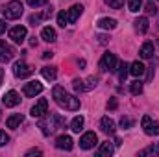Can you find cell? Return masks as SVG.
Masks as SVG:
<instances>
[{
  "label": "cell",
  "instance_id": "6da1fadb",
  "mask_svg": "<svg viewBox=\"0 0 159 157\" xmlns=\"http://www.w3.org/2000/svg\"><path fill=\"white\" fill-rule=\"evenodd\" d=\"M52 96H54L56 104H57L59 107L67 109V111H78V109H80V100L76 98V96L69 94V92H67L63 87H59V85H56V87H54Z\"/></svg>",
  "mask_w": 159,
  "mask_h": 157
},
{
  "label": "cell",
  "instance_id": "7a4b0ae2",
  "mask_svg": "<svg viewBox=\"0 0 159 157\" xmlns=\"http://www.w3.org/2000/svg\"><path fill=\"white\" fill-rule=\"evenodd\" d=\"M65 124V120L59 117V115H46L44 118H41L39 120V128L41 131H43V135H52L59 126H63Z\"/></svg>",
  "mask_w": 159,
  "mask_h": 157
},
{
  "label": "cell",
  "instance_id": "3957f363",
  "mask_svg": "<svg viewBox=\"0 0 159 157\" xmlns=\"http://www.w3.org/2000/svg\"><path fill=\"white\" fill-rule=\"evenodd\" d=\"M22 11H24V7H22V4H20L19 0H11V2H7L6 6H2V15H4L7 20H17V19H20Z\"/></svg>",
  "mask_w": 159,
  "mask_h": 157
},
{
  "label": "cell",
  "instance_id": "277c9868",
  "mask_svg": "<svg viewBox=\"0 0 159 157\" xmlns=\"http://www.w3.org/2000/svg\"><path fill=\"white\" fill-rule=\"evenodd\" d=\"M117 56L115 54H111V52H107V54H104L102 56V59H100V69L104 70V72H115L117 70Z\"/></svg>",
  "mask_w": 159,
  "mask_h": 157
},
{
  "label": "cell",
  "instance_id": "5b68a950",
  "mask_svg": "<svg viewBox=\"0 0 159 157\" xmlns=\"http://www.w3.org/2000/svg\"><path fill=\"white\" fill-rule=\"evenodd\" d=\"M22 92H24V96H28V98H35L37 94H41V92H43V83H41V81H37V79L28 81V83H24Z\"/></svg>",
  "mask_w": 159,
  "mask_h": 157
},
{
  "label": "cell",
  "instance_id": "8992f818",
  "mask_svg": "<svg viewBox=\"0 0 159 157\" xmlns=\"http://www.w3.org/2000/svg\"><path fill=\"white\" fill-rule=\"evenodd\" d=\"M32 72H34V69H32L26 61H22V59L13 65V74H15L17 78H28Z\"/></svg>",
  "mask_w": 159,
  "mask_h": 157
},
{
  "label": "cell",
  "instance_id": "52a82bcc",
  "mask_svg": "<svg viewBox=\"0 0 159 157\" xmlns=\"http://www.w3.org/2000/svg\"><path fill=\"white\" fill-rule=\"evenodd\" d=\"M96 142H98L96 133H94V131H87V133H83L81 139H80V148H83V150H91V148L96 146Z\"/></svg>",
  "mask_w": 159,
  "mask_h": 157
},
{
  "label": "cell",
  "instance_id": "ba28073f",
  "mask_svg": "<svg viewBox=\"0 0 159 157\" xmlns=\"http://www.w3.org/2000/svg\"><path fill=\"white\" fill-rule=\"evenodd\" d=\"M15 57L13 46H9L6 41H0V63H9Z\"/></svg>",
  "mask_w": 159,
  "mask_h": 157
},
{
  "label": "cell",
  "instance_id": "9c48e42d",
  "mask_svg": "<svg viewBox=\"0 0 159 157\" xmlns=\"http://www.w3.org/2000/svg\"><path fill=\"white\" fill-rule=\"evenodd\" d=\"M26 35H28V30H26L24 26H15V28L9 30V39L13 41V43H17V44L24 43Z\"/></svg>",
  "mask_w": 159,
  "mask_h": 157
},
{
  "label": "cell",
  "instance_id": "30bf717a",
  "mask_svg": "<svg viewBox=\"0 0 159 157\" xmlns=\"http://www.w3.org/2000/svg\"><path fill=\"white\" fill-rule=\"evenodd\" d=\"M143 129H144V133L146 135H159V122H154L152 118L148 117H143Z\"/></svg>",
  "mask_w": 159,
  "mask_h": 157
},
{
  "label": "cell",
  "instance_id": "8fae6325",
  "mask_svg": "<svg viewBox=\"0 0 159 157\" xmlns=\"http://www.w3.org/2000/svg\"><path fill=\"white\" fill-rule=\"evenodd\" d=\"M2 104H4L6 107H15V105L20 104V94H19L17 91H7V92L2 96Z\"/></svg>",
  "mask_w": 159,
  "mask_h": 157
},
{
  "label": "cell",
  "instance_id": "7c38bea8",
  "mask_svg": "<svg viewBox=\"0 0 159 157\" xmlns=\"http://www.w3.org/2000/svg\"><path fill=\"white\" fill-rule=\"evenodd\" d=\"M72 146H74V141H72V137L70 135H59L57 139H56V148H59V150H72Z\"/></svg>",
  "mask_w": 159,
  "mask_h": 157
},
{
  "label": "cell",
  "instance_id": "4fadbf2b",
  "mask_svg": "<svg viewBox=\"0 0 159 157\" xmlns=\"http://www.w3.org/2000/svg\"><path fill=\"white\" fill-rule=\"evenodd\" d=\"M46 109H48V100H46V98H41V100L35 102V105L32 107L30 115H32V117H43V115L46 113Z\"/></svg>",
  "mask_w": 159,
  "mask_h": 157
},
{
  "label": "cell",
  "instance_id": "5bb4252c",
  "mask_svg": "<svg viewBox=\"0 0 159 157\" xmlns=\"http://www.w3.org/2000/svg\"><path fill=\"white\" fill-rule=\"evenodd\" d=\"M100 128H102V131L104 133H107V135H115V131H117V124H115V120L109 117H104L100 120Z\"/></svg>",
  "mask_w": 159,
  "mask_h": 157
},
{
  "label": "cell",
  "instance_id": "9a60e30c",
  "mask_svg": "<svg viewBox=\"0 0 159 157\" xmlns=\"http://www.w3.org/2000/svg\"><path fill=\"white\" fill-rule=\"evenodd\" d=\"M67 13H69V22H70V24H74L80 17H81V13H83V6H81V4H74Z\"/></svg>",
  "mask_w": 159,
  "mask_h": 157
},
{
  "label": "cell",
  "instance_id": "2e32d148",
  "mask_svg": "<svg viewBox=\"0 0 159 157\" xmlns=\"http://www.w3.org/2000/svg\"><path fill=\"white\" fill-rule=\"evenodd\" d=\"M96 26L100 30H115L117 28V20L115 19H109V17H104V19H100L96 22Z\"/></svg>",
  "mask_w": 159,
  "mask_h": 157
},
{
  "label": "cell",
  "instance_id": "e0dca14e",
  "mask_svg": "<svg viewBox=\"0 0 159 157\" xmlns=\"http://www.w3.org/2000/svg\"><path fill=\"white\" fill-rule=\"evenodd\" d=\"M139 56H141L143 59H148V57H152V56H154V43L146 41V43L141 46V50H139Z\"/></svg>",
  "mask_w": 159,
  "mask_h": 157
},
{
  "label": "cell",
  "instance_id": "ac0fdd59",
  "mask_svg": "<svg viewBox=\"0 0 159 157\" xmlns=\"http://www.w3.org/2000/svg\"><path fill=\"white\" fill-rule=\"evenodd\" d=\"M41 39L46 41V43H54V41L57 39V34H56L54 28L46 26V28H43V32H41Z\"/></svg>",
  "mask_w": 159,
  "mask_h": 157
},
{
  "label": "cell",
  "instance_id": "d6986e66",
  "mask_svg": "<svg viewBox=\"0 0 159 157\" xmlns=\"http://www.w3.org/2000/svg\"><path fill=\"white\" fill-rule=\"evenodd\" d=\"M22 120H24V117H22L20 113H15V115H11V117L6 120V124H7L9 129H17V128L22 124Z\"/></svg>",
  "mask_w": 159,
  "mask_h": 157
},
{
  "label": "cell",
  "instance_id": "ffe728a7",
  "mask_svg": "<svg viewBox=\"0 0 159 157\" xmlns=\"http://www.w3.org/2000/svg\"><path fill=\"white\" fill-rule=\"evenodd\" d=\"M41 74H43L44 79L54 81V79L57 78V69H56V67H43V69H41Z\"/></svg>",
  "mask_w": 159,
  "mask_h": 157
},
{
  "label": "cell",
  "instance_id": "44dd1931",
  "mask_svg": "<svg viewBox=\"0 0 159 157\" xmlns=\"http://www.w3.org/2000/svg\"><path fill=\"white\" fill-rule=\"evenodd\" d=\"M133 24H135V30H137L139 34H146V32H148V19H146V17H139Z\"/></svg>",
  "mask_w": 159,
  "mask_h": 157
},
{
  "label": "cell",
  "instance_id": "7402d4cb",
  "mask_svg": "<svg viewBox=\"0 0 159 157\" xmlns=\"http://www.w3.org/2000/svg\"><path fill=\"white\" fill-rule=\"evenodd\" d=\"M129 74H133L135 78L143 76V74H144V65H143L141 61H135V63H131V65H129Z\"/></svg>",
  "mask_w": 159,
  "mask_h": 157
},
{
  "label": "cell",
  "instance_id": "603a6c76",
  "mask_svg": "<svg viewBox=\"0 0 159 157\" xmlns=\"http://www.w3.org/2000/svg\"><path fill=\"white\" fill-rule=\"evenodd\" d=\"M113 150H115V148H113L111 142H104V144L98 148V155L100 157H109L111 154H113Z\"/></svg>",
  "mask_w": 159,
  "mask_h": 157
},
{
  "label": "cell",
  "instance_id": "cb8c5ba5",
  "mask_svg": "<svg viewBox=\"0 0 159 157\" xmlns=\"http://www.w3.org/2000/svg\"><path fill=\"white\" fill-rule=\"evenodd\" d=\"M117 74H119V81H124L126 76L129 74V65H128L126 61H120L119 63V72H117Z\"/></svg>",
  "mask_w": 159,
  "mask_h": 157
},
{
  "label": "cell",
  "instance_id": "d4e9b609",
  "mask_svg": "<svg viewBox=\"0 0 159 157\" xmlns=\"http://www.w3.org/2000/svg\"><path fill=\"white\" fill-rule=\"evenodd\" d=\"M83 117H74L72 118V122H70V129L74 131V133H80L81 129H83Z\"/></svg>",
  "mask_w": 159,
  "mask_h": 157
},
{
  "label": "cell",
  "instance_id": "484cf974",
  "mask_svg": "<svg viewBox=\"0 0 159 157\" xmlns=\"http://www.w3.org/2000/svg\"><path fill=\"white\" fill-rule=\"evenodd\" d=\"M57 24H59L61 28H65V26L70 24V22H69V13H67V11H59V13H57Z\"/></svg>",
  "mask_w": 159,
  "mask_h": 157
},
{
  "label": "cell",
  "instance_id": "4316f807",
  "mask_svg": "<svg viewBox=\"0 0 159 157\" xmlns=\"http://www.w3.org/2000/svg\"><path fill=\"white\" fill-rule=\"evenodd\" d=\"M129 91H131V94H141L143 92V81H139V79H135V81H131V85H129Z\"/></svg>",
  "mask_w": 159,
  "mask_h": 157
},
{
  "label": "cell",
  "instance_id": "83f0119b",
  "mask_svg": "<svg viewBox=\"0 0 159 157\" xmlns=\"http://www.w3.org/2000/svg\"><path fill=\"white\" fill-rule=\"evenodd\" d=\"M133 124H135V122H133L131 117H122L120 118V128H122V129H129V128H133Z\"/></svg>",
  "mask_w": 159,
  "mask_h": 157
},
{
  "label": "cell",
  "instance_id": "f1b7e54d",
  "mask_svg": "<svg viewBox=\"0 0 159 157\" xmlns=\"http://www.w3.org/2000/svg\"><path fill=\"white\" fill-rule=\"evenodd\" d=\"M141 6H143V0H128V7H129V11H133V13H137V11L141 9Z\"/></svg>",
  "mask_w": 159,
  "mask_h": 157
},
{
  "label": "cell",
  "instance_id": "f546056e",
  "mask_svg": "<svg viewBox=\"0 0 159 157\" xmlns=\"http://www.w3.org/2000/svg\"><path fill=\"white\" fill-rule=\"evenodd\" d=\"M146 13L148 15H156L157 13V6L154 4V0H148L146 2Z\"/></svg>",
  "mask_w": 159,
  "mask_h": 157
},
{
  "label": "cell",
  "instance_id": "4dcf8cb0",
  "mask_svg": "<svg viewBox=\"0 0 159 157\" xmlns=\"http://www.w3.org/2000/svg\"><path fill=\"white\" fill-rule=\"evenodd\" d=\"M106 4L109 7H113V9H120L124 6V0H106Z\"/></svg>",
  "mask_w": 159,
  "mask_h": 157
},
{
  "label": "cell",
  "instance_id": "1f68e13d",
  "mask_svg": "<svg viewBox=\"0 0 159 157\" xmlns=\"http://www.w3.org/2000/svg\"><path fill=\"white\" fill-rule=\"evenodd\" d=\"M96 81H98V78L96 76H91V78H87V85H85V91H91V89H94L96 87Z\"/></svg>",
  "mask_w": 159,
  "mask_h": 157
},
{
  "label": "cell",
  "instance_id": "d6a6232c",
  "mask_svg": "<svg viewBox=\"0 0 159 157\" xmlns=\"http://www.w3.org/2000/svg\"><path fill=\"white\" fill-rule=\"evenodd\" d=\"M41 20H44L43 13H37V15H32V17H30V24H32V26H37Z\"/></svg>",
  "mask_w": 159,
  "mask_h": 157
},
{
  "label": "cell",
  "instance_id": "836d02e7",
  "mask_svg": "<svg viewBox=\"0 0 159 157\" xmlns=\"http://www.w3.org/2000/svg\"><path fill=\"white\" fill-rule=\"evenodd\" d=\"M72 87L76 89V92H81V91H85V85H83V79H74L72 81Z\"/></svg>",
  "mask_w": 159,
  "mask_h": 157
},
{
  "label": "cell",
  "instance_id": "e575fe53",
  "mask_svg": "<svg viewBox=\"0 0 159 157\" xmlns=\"http://www.w3.org/2000/svg\"><path fill=\"white\" fill-rule=\"evenodd\" d=\"M28 2V6H32V7H41V6H44L48 0H26Z\"/></svg>",
  "mask_w": 159,
  "mask_h": 157
},
{
  "label": "cell",
  "instance_id": "d590c367",
  "mask_svg": "<svg viewBox=\"0 0 159 157\" xmlns=\"http://www.w3.org/2000/svg\"><path fill=\"white\" fill-rule=\"evenodd\" d=\"M7 142H9V137H7V133L0 129V146H6Z\"/></svg>",
  "mask_w": 159,
  "mask_h": 157
},
{
  "label": "cell",
  "instance_id": "8d00e7d4",
  "mask_svg": "<svg viewBox=\"0 0 159 157\" xmlns=\"http://www.w3.org/2000/svg\"><path fill=\"white\" fill-rule=\"evenodd\" d=\"M30 155H41V150H39V148H34V150H28V152H26V157H30Z\"/></svg>",
  "mask_w": 159,
  "mask_h": 157
},
{
  "label": "cell",
  "instance_id": "74e56055",
  "mask_svg": "<svg viewBox=\"0 0 159 157\" xmlns=\"http://www.w3.org/2000/svg\"><path fill=\"white\" fill-rule=\"evenodd\" d=\"M117 105H119V104H117V100H115V98H111V102H107V109H111V111H113V109H117Z\"/></svg>",
  "mask_w": 159,
  "mask_h": 157
},
{
  "label": "cell",
  "instance_id": "f35d334b",
  "mask_svg": "<svg viewBox=\"0 0 159 157\" xmlns=\"http://www.w3.org/2000/svg\"><path fill=\"white\" fill-rule=\"evenodd\" d=\"M156 150H154V146H150V148H146V150H143V152H139V155H148V154H154Z\"/></svg>",
  "mask_w": 159,
  "mask_h": 157
},
{
  "label": "cell",
  "instance_id": "ab89813d",
  "mask_svg": "<svg viewBox=\"0 0 159 157\" xmlns=\"http://www.w3.org/2000/svg\"><path fill=\"white\" fill-rule=\"evenodd\" d=\"M4 32H6V22H4V20L0 19V35H2Z\"/></svg>",
  "mask_w": 159,
  "mask_h": 157
},
{
  "label": "cell",
  "instance_id": "60d3db41",
  "mask_svg": "<svg viewBox=\"0 0 159 157\" xmlns=\"http://www.w3.org/2000/svg\"><path fill=\"white\" fill-rule=\"evenodd\" d=\"M52 56H54V54H52V52H43V57H44V59H50V57H52Z\"/></svg>",
  "mask_w": 159,
  "mask_h": 157
},
{
  "label": "cell",
  "instance_id": "b9f144b4",
  "mask_svg": "<svg viewBox=\"0 0 159 157\" xmlns=\"http://www.w3.org/2000/svg\"><path fill=\"white\" fill-rule=\"evenodd\" d=\"M98 39H100V43H102V44H106V43H107V37H106V35H100Z\"/></svg>",
  "mask_w": 159,
  "mask_h": 157
},
{
  "label": "cell",
  "instance_id": "7bdbcfd3",
  "mask_svg": "<svg viewBox=\"0 0 159 157\" xmlns=\"http://www.w3.org/2000/svg\"><path fill=\"white\" fill-rule=\"evenodd\" d=\"M30 44H32V46H35V44H37V39H35V37H32V39H30Z\"/></svg>",
  "mask_w": 159,
  "mask_h": 157
},
{
  "label": "cell",
  "instance_id": "ee69618b",
  "mask_svg": "<svg viewBox=\"0 0 159 157\" xmlns=\"http://www.w3.org/2000/svg\"><path fill=\"white\" fill-rule=\"evenodd\" d=\"M2 79H4V70L0 69V83H2Z\"/></svg>",
  "mask_w": 159,
  "mask_h": 157
},
{
  "label": "cell",
  "instance_id": "f6af8a7d",
  "mask_svg": "<svg viewBox=\"0 0 159 157\" xmlns=\"http://www.w3.org/2000/svg\"><path fill=\"white\" fill-rule=\"evenodd\" d=\"M157 152H159V144H157Z\"/></svg>",
  "mask_w": 159,
  "mask_h": 157
},
{
  "label": "cell",
  "instance_id": "bcb514c9",
  "mask_svg": "<svg viewBox=\"0 0 159 157\" xmlns=\"http://www.w3.org/2000/svg\"><path fill=\"white\" fill-rule=\"evenodd\" d=\"M157 28H159V20H157Z\"/></svg>",
  "mask_w": 159,
  "mask_h": 157
},
{
  "label": "cell",
  "instance_id": "7dc6e473",
  "mask_svg": "<svg viewBox=\"0 0 159 157\" xmlns=\"http://www.w3.org/2000/svg\"><path fill=\"white\" fill-rule=\"evenodd\" d=\"M157 2H159V0H157Z\"/></svg>",
  "mask_w": 159,
  "mask_h": 157
}]
</instances>
